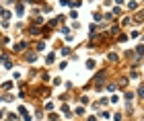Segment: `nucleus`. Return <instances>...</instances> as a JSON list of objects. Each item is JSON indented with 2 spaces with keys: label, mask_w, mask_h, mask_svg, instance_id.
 <instances>
[{
  "label": "nucleus",
  "mask_w": 144,
  "mask_h": 121,
  "mask_svg": "<svg viewBox=\"0 0 144 121\" xmlns=\"http://www.w3.org/2000/svg\"><path fill=\"white\" fill-rule=\"evenodd\" d=\"M136 51H138V55H144V45H138Z\"/></svg>",
  "instance_id": "f257e3e1"
}]
</instances>
